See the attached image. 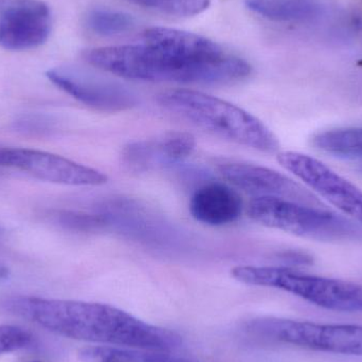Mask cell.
Returning a JSON list of instances; mask_svg holds the SVG:
<instances>
[{"label": "cell", "instance_id": "6da1fadb", "mask_svg": "<svg viewBox=\"0 0 362 362\" xmlns=\"http://www.w3.org/2000/svg\"><path fill=\"white\" fill-rule=\"evenodd\" d=\"M90 65L131 80L182 84H227L251 74L244 59L213 40L170 28H151L144 42L85 53Z\"/></svg>", "mask_w": 362, "mask_h": 362}, {"label": "cell", "instance_id": "7a4b0ae2", "mask_svg": "<svg viewBox=\"0 0 362 362\" xmlns=\"http://www.w3.org/2000/svg\"><path fill=\"white\" fill-rule=\"evenodd\" d=\"M0 310L81 341L168 353L182 344L174 332L148 325L107 304L13 296L0 301Z\"/></svg>", "mask_w": 362, "mask_h": 362}, {"label": "cell", "instance_id": "3957f363", "mask_svg": "<svg viewBox=\"0 0 362 362\" xmlns=\"http://www.w3.org/2000/svg\"><path fill=\"white\" fill-rule=\"evenodd\" d=\"M172 114L217 137L265 153L279 150V141L263 122L225 100L189 89H172L158 97Z\"/></svg>", "mask_w": 362, "mask_h": 362}, {"label": "cell", "instance_id": "277c9868", "mask_svg": "<svg viewBox=\"0 0 362 362\" xmlns=\"http://www.w3.org/2000/svg\"><path fill=\"white\" fill-rule=\"evenodd\" d=\"M232 276L245 284L287 291L327 310L362 312V286L355 283L259 266H238L232 270Z\"/></svg>", "mask_w": 362, "mask_h": 362}, {"label": "cell", "instance_id": "5b68a950", "mask_svg": "<svg viewBox=\"0 0 362 362\" xmlns=\"http://www.w3.org/2000/svg\"><path fill=\"white\" fill-rule=\"evenodd\" d=\"M252 221L310 240L338 242L356 240L361 229L327 208L274 197H255L248 206Z\"/></svg>", "mask_w": 362, "mask_h": 362}, {"label": "cell", "instance_id": "8992f818", "mask_svg": "<svg viewBox=\"0 0 362 362\" xmlns=\"http://www.w3.org/2000/svg\"><path fill=\"white\" fill-rule=\"evenodd\" d=\"M248 329L261 337L310 350L362 356L361 325L263 318L249 323Z\"/></svg>", "mask_w": 362, "mask_h": 362}, {"label": "cell", "instance_id": "52a82bcc", "mask_svg": "<svg viewBox=\"0 0 362 362\" xmlns=\"http://www.w3.org/2000/svg\"><path fill=\"white\" fill-rule=\"evenodd\" d=\"M0 168L17 170L40 180L76 187H95L108 180L105 174L93 168L30 148H0Z\"/></svg>", "mask_w": 362, "mask_h": 362}, {"label": "cell", "instance_id": "ba28073f", "mask_svg": "<svg viewBox=\"0 0 362 362\" xmlns=\"http://www.w3.org/2000/svg\"><path fill=\"white\" fill-rule=\"evenodd\" d=\"M278 161L332 204L356 219L362 225V191L329 167L297 152H283Z\"/></svg>", "mask_w": 362, "mask_h": 362}, {"label": "cell", "instance_id": "9c48e42d", "mask_svg": "<svg viewBox=\"0 0 362 362\" xmlns=\"http://www.w3.org/2000/svg\"><path fill=\"white\" fill-rule=\"evenodd\" d=\"M51 31V13L40 0H4L0 4V46L29 50L44 44Z\"/></svg>", "mask_w": 362, "mask_h": 362}, {"label": "cell", "instance_id": "30bf717a", "mask_svg": "<svg viewBox=\"0 0 362 362\" xmlns=\"http://www.w3.org/2000/svg\"><path fill=\"white\" fill-rule=\"evenodd\" d=\"M47 78L81 103L106 112L129 110L137 98L124 85L70 68H57L47 72Z\"/></svg>", "mask_w": 362, "mask_h": 362}, {"label": "cell", "instance_id": "8fae6325", "mask_svg": "<svg viewBox=\"0 0 362 362\" xmlns=\"http://www.w3.org/2000/svg\"><path fill=\"white\" fill-rule=\"evenodd\" d=\"M218 171L225 180L255 198H283L325 208L322 202L299 183L268 168L251 163H226L218 165Z\"/></svg>", "mask_w": 362, "mask_h": 362}, {"label": "cell", "instance_id": "7c38bea8", "mask_svg": "<svg viewBox=\"0 0 362 362\" xmlns=\"http://www.w3.org/2000/svg\"><path fill=\"white\" fill-rule=\"evenodd\" d=\"M195 138L189 133L169 132L154 139L133 142L125 146L122 159L135 171L168 168L187 158L195 150Z\"/></svg>", "mask_w": 362, "mask_h": 362}, {"label": "cell", "instance_id": "4fadbf2b", "mask_svg": "<svg viewBox=\"0 0 362 362\" xmlns=\"http://www.w3.org/2000/svg\"><path fill=\"white\" fill-rule=\"evenodd\" d=\"M243 202L238 194L225 183H206L194 192L189 202L192 216L209 226L234 223L242 214Z\"/></svg>", "mask_w": 362, "mask_h": 362}, {"label": "cell", "instance_id": "5bb4252c", "mask_svg": "<svg viewBox=\"0 0 362 362\" xmlns=\"http://www.w3.org/2000/svg\"><path fill=\"white\" fill-rule=\"evenodd\" d=\"M249 10L270 21L280 23H304L322 15L320 0H246Z\"/></svg>", "mask_w": 362, "mask_h": 362}, {"label": "cell", "instance_id": "9a60e30c", "mask_svg": "<svg viewBox=\"0 0 362 362\" xmlns=\"http://www.w3.org/2000/svg\"><path fill=\"white\" fill-rule=\"evenodd\" d=\"M83 357L93 362H194L158 351L127 348H93L85 350Z\"/></svg>", "mask_w": 362, "mask_h": 362}, {"label": "cell", "instance_id": "2e32d148", "mask_svg": "<svg viewBox=\"0 0 362 362\" xmlns=\"http://www.w3.org/2000/svg\"><path fill=\"white\" fill-rule=\"evenodd\" d=\"M313 144L329 154L362 158V129L358 127L322 132L314 136Z\"/></svg>", "mask_w": 362, "mask_h": 362}, {"label": "cell", "instance_id": "e0dca14e", "mask_svg": "<svg viewBox=\"0 0 362 362\" xmlns=\"http://www.w3.org/2000/svg\"><path fill=\"white\" fill-rule=\"evenodd\" d=\"M87 25L99 35L112 36L129 31L135 25V21L127 13L97 8L89 13Z\"/></svg>", "mask_w": 362, "mask_h": 362}, {"label": "cell", "instance_id": "ac0fdd59", "mask_svg": "<svg viewBox=\"0 0 362 362\" xmlns=\"http://www.w3.org/2000/svg\"><path fill=\"white\" fill-rule=\"evenodd\" d=\"M142 8L173 16L187 17L200 14L210 6L211 0H129Z\"/></svg>", "mask_w": 362, "mask_h": 362}, {"label": "cell", "instance_id": "d6986e66", "mask_svg": "<svg viewBox=\"0 0 362 362\" xmlns=\"http://www.w3.org/2000/svg\"><path fill=\"white\" fill-rule=\"evenodd\" d=\"M31 342V334L23 327L16 325H0V354L27 348Z\"/></svg>", "mask_w": 362, "mask_h": 362}, {"label": "cell", "instance_id": "ffe728a7", "mask_svg": "<svg viewBox=\"0 0 362 362\" xmlns=\"http://www.w3.org/2000/svg\"><path fill=\"white\" fill-rule=\"evenodd\" d=\"M17 129L25 133L42 134L50 129V123L44 117H23L17 122Z\"/></svg>", "mask_w": 362, "mask_h": 362}, {"label": "cell", "instance_id": "44dd1931", "mask_svg": "<svg viewBox=\"0 0 362 362\" xmlns=\"http://www.w3.org/2000/svg\"><path fill=\"white\" fill-rule=\"evenodd\" d=\"M29 362H42V361H29Z\"/></svg>", "mask_w": 362, "mask_h": 362}]
</instances>
